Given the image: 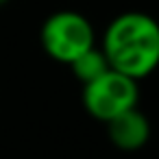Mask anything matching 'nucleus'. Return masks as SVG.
I'll return each mask as SVG.
<instances>
[{"instance_id": "nucleus-1", "label": "nucleus", "mask_w": 159, "mask_h": 159, "mask_svg": "<svg viewBox=\"0 0 159 159\" xmlns=\"http://www.w3.org/2000/svg\"><path fill=\"white\" fill-rule=\"evenodd\" d=\"M100 50L111 70L146 79L159 68V22L142 11L120 13L105 29Z\"/></svg>"}, {"instance_id": "nucleus-2", "label": "nucleus", "mask_w": 159, "mask_h": 159, "mask_svg": "<svg viewBox=\"0 0 159 159\" xmlns=\"http://www.w3.org/2000/svg\"><path fill=\"white\" fill-rule=\"evenodd\" d=\"M94 26L83 13L66 9L50 13L44 20L39 42L50 59L70 66L85 50L94 48Z\"/></svg>"}, {"instance_id": "nucleus-5", "label": "nucleus", "mask_w": 159, "mask_h": 159, "mask_svg": "<svg viewBox=\"0 0 159 159\" xmlns=\"http://www.w3.org/2000/svg\"><path fill=\"white\" fill-rule=\"evenodd\" d=\"M70 68H72V74L85 85V83L98 79L100 74H105V72L109 70V63H107V57L102 55V50L89 48V50H85L81 57H76V59L70 63Z\"/></svg>"}, {"instance_id": "nucleus-4", "label": "nucleus", "mask_w": 159, "mask_h": 159, "mask_svg": "<svg viewBox=\"0 0 159 159\" xmlns=\"http://www.w3.org/2000/svg\"><path fill=\"white\" fill-rule=\"evenodd\" d=\"M105 124H107V135H109L111 144L126 152L139 150L142 146H146V142L150 137V122L137 107L118 113L116 118H111Z\"/></svg>"}, {"instance_id": "nucleus-6", "label": "nucleus", "mask_w": 159, "mask_h": 159, "mask_svg": "<svg viewBox=\"0 0 159 159\" xmlns=\"http://www.w3.org/2000/svg\"><path fill=\"white\" fill-rule=\"evenodd\" d=\"M7 2H9V0H0V7H5Z\"/></svg>"}, {"instance_id": "nucleus-3", "label": "nucleus", "mask_w": 159, "mask_h": 159, "mask_svg": "<svg viewBox=\"0 0 159 159\" xmlns=\"http://www.w3.org/2000/svg\"><path fill=\"white\" fill-rule=\"evenodd\" d=\"M81 100L92 118L100 122H109L118 113L137 107L139 87L135 79H129L109 68L105 74L83 85Z\"/></svg>"}]
</instances>
